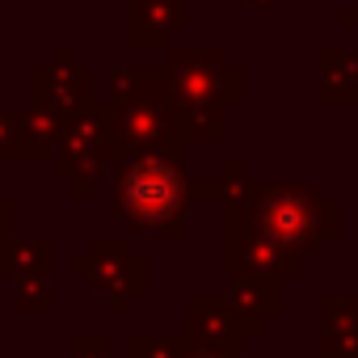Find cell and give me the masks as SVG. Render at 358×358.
Returning <instances> with one entry per match:
<instances>
[{"instance_id": "5b68a950", "label": "cell", "mask_w": 358, "mask_h": 358, "mask_svg": "<svg viewBox=\"0 0 358 358\" xmlns=\"http://www.w3.org/2000/svg\"><path fill=\"white\" fill-rule=\"evenodd\" d=\"M114 160V122H110V106H89L76 118H68L64 143L55 152V177L72 186L76 199H85L93 190V182L101 177V169Z\"/></svg>"}, {"instance_id": "2e32d148", "label": "cell", "mask_w": 358, "mask_h": 358, "mask_svg": "<svg viewBox=\"0 0 358 358\" xmlns=\"http://www.w3.org/2000/svg\"><path fill=\"white\" fill-rule=\"evenodd\" d=\"M72 358H110V345H106V337H76V345H72Z\"/></svg>"}, {"instance_id": "7a4b0ae2", "label": "cell", "mask_w": 358, "mask_h": 358, "mask_svg": "<svg viewBox=\"0 0 358 358\" xmlns=\"http://www.w3.org/2000/svg\"><path fill=\"white\" fill-rule=\"evenodd\" d=\"M194 194H220V186H199L177 152H143L118 160L114 177V215L135 232L186 236V211Z\"/></svg>"}, {"instance_id": "8fae6325", "label": "cell", "mask_w": 358, "mask_h": 358, "mask_svg": "<svg viewBox=\"0 0 358 358\" xmlns=\"http://www.w3.org/2000/svg\"><path fill=\"white\" fill-rule=\"evenodd\" d=\"M324 320H329V354L324 358H358V303L329 295Z\"/></svg>"}, {"instance_id": "9c48e42d", "label": "cell", "mask_w": 358, "mask_h": 358, "mask_svg": "<svg viewBox=\"0 0 358 358\" xmlns=\"http://www.w3.org/2000/svg\"><path fill=\"white\" fill-rule=\"evenodd\" d=\"M186 22V0H131V47H160Z\"/></svg>"}, {"instance_id": "d6986e66", "label": "cell", "mask_w": 358, "mask_h": 358, "mask_svg": "<svg viewBox=\"0 0 358 358\" xmlns=\"http://www.w3.org/2000/svg\"><path fill=\"white\" fill-rule=\"evenodd\" d=\"M5 224H9V203H0V232H5Z\"/></svg>"}, {"instance_id": "ba28073f", "label": "cell", "mask_w": 358, "mask_h": 358, "mask_svg": "<svg viewBox=\"0 0 358 358\" xmlns=\"http://www.w3.org/2000/svg\"><path fill=\"white\" fill-rule=\"evenodd\" d=\"M190 333H194V345H207L215 354H236L241 350V337L249 333L241 312L232 308V299H211V295H194L190 299Z\"/></svg>"}, {"instance_id": "ffe728a7", "label": "cell", "mask_w": 358, "mask_h": 358, "mask_svg": "<svg viewBox=\"0 0 358 358\" xmlns=\"http://www.w3.org/2000/svg\"><path fill=\"white\" fill-rule=\"evenodd\" d=\"M249 5H274V0H249Z\"/></svg>"}, {"instance_id": "3957f363", "label": "cell", "mask_w": 358, "mask_h": 358, "mask_svg": "<svg viewBox=\"0 0 358 358\" xmlns=\"http://www.w3.org/2000/svg\"><path fill=\"white\" fill-rule=\"evenodd\" d=\"M110 122H114V160L143 152H186V131L173 110L169 68H122L110 76Z\"/></svg>"}, {"instance_id": "52a82bcc", "label": "cell", "mask_w": 358, "mask_h": 358, "mask_svg": "<svg viewBox=\"0 0 358 358\" xmlns=\"http://www.w3.org/2000/svg\"><path fill=\"white\" fill-rule=\"evenodd\" d=\"M72 270H76L80 278L106 287V291L114 295V312H127L131 295H143V287H148V282H143V262H135V257L127 253V245H122V241H110V236L93 241L89 257H76Z\"/></svg>"}, {"instance_id": "9a60e30c", "label": "cell", "mask_w": 358, "mask_h": 358, "mask_svg": "<svg viewBox=\"0 0 358 358\" xmlns=\"http://www.w3.org/2000/svg\"><path fill=\"white\" fill-rule=\"evenodd\" d=\"M9 156H26V148H22V118L0 110V160H9Z\"/></svg>"}, {"instance_id": "e0dca14e", "label": "cell", "mask_w": 358, "mask_h": 358, "mask_svg": "<svg viewBox=\"0 0 358 358\" xmlns=\"http://www.w3.org/2000/svg\"><path fill=\"white\" fill-rule=\"evenodd\" d=\"M182 358H228V354H215V350H207V345H190Z\"/></svg>"}, {"instance_id": "7c38bea8", "label": "cell", "mask_w": 358, "mask_h": 358, "mask_svg": "<svg viewBox=\"0 0 358 358\" xmlns=\"http://www.w3.org/2000/svg\"><path fill=\"white\" fill-rule=\"evenodd\" d=\"M324 97L329 101L358 97V51H341V47L324 51Z\"/></svg>"}, {"instance_id": "6da1fadb", "label": "cell", "mask_w": 358, "mask_h": 358, "mask_svg": "<svg viewBox=\"0 0 358 358\" xmlns=\"http://www.w3.org/2000/svg\"><path fill=\"white\" fill-rule=\"evenodd\" d=\"M220 199L228 203V224H245L262 232L291 257L316 253L337 232L333 199L299 182H278V186L249 182L241 164H228V177L220 182Z\"/></svg>"}, {"instance_id": "4fadbf2b", "label": "cell", "mask_w": 358, "mask_h": 358, "mask_svg": "<svg viewBox=\"0 0 358 358\" xmlns=\"http://www.w3.org/2000/svg\"><path fill=\"white\" fill-rule=\"evenodd\" d=\"M13 303L22 312H51L55 308V287L47 274H30V278H17L13 287Z\"/></svg>"}, {"instance_id": "30bf717a", "label": "cell", "mask_w": 358, "mask_h": 358, "mask_svg": "<svg viewBox=\"0 0 358 358\" xmlns=\"http://www.w3.org/2000/svg\"><path fill=\"white\" fill-rule=\"evenodd\" d=\"M17 118H22V148H26V160H34V156H55V152H59L64 131H68V122H64L59 114H51V110H43V106H30V110H22Z\"/></svg>"}, {"instance_id": "ac0fdd59", "label": "cell", "mask_w": 358, "mask_h": 358, "mask_svg": "<svg viewBox=\"0 0 358 358\" xmlns=\"http://www.w3.org/2000/svg\"><path fill=\"white\" fill-rule=\"evenodd\" d=\"M341 26H358V0L341 9Z\"/></svg>"}, {"instance_id": "5bb4252c", "label": "cell", "mask_w": 358, "mask_h": 358, "mask_svg": "<svg viewBox=\"0 0 358 358\" xmlns=\"http://www.w3.org/2000/svg\"><path fill=\"white\" fill-rule=\"evenodd\" d=\"M186 337H131V358H182Z\"/></svg>"}, {"instance_id": "8992f818", "label": "cell", "mask_w": 358, "mask_h": 358, "mask_svg": "<svg viewBox=\"0 0 358 358\" xmlns=\"http://www.w3.org/2000/svg\"><path fill=\"white\" fill-rule=\"evenodd\" d=\"M89 68L68 47H59L43 68H34V106L59 118H76L80 110H89Z\"/></svg>"}, {"instance_id": "277c9868", "label": "cell", "mask_w": 358, "mask_h": 358, "mask_svg": "<svg viewBox=\"0 0 358 358\" xmlns=\"http://www.w3.org/2000/svg\"><path fill=\"white\" fill-rule=\"evenodd\" d=\"M169 93L182 118L186 139H220L224 135V106L241 101V68L224 64V51L211 47H173L169 51Z\"/></svg>"}]
</instances>
